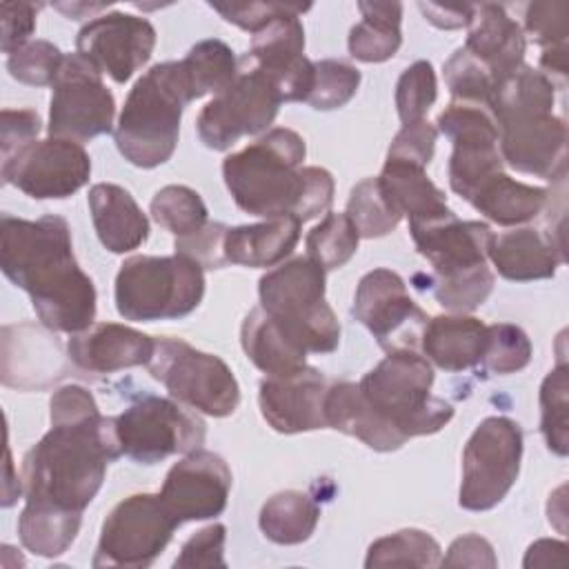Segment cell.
<instances>
[{
    "instance_id": "43",
    "label": "cell",
    "mask_w": 569,
    "mask_h": 569,
    "mask_svg": "<svg viewBox=\"0 0 569 569\" xmlns=\"http://www.w3.org/2000/svg\"><path fill=\"white\" fill-rule=\"evenodd\" d=\"M445 82L453 100L478 102L485 107H489L491 91L496 87V78L491 76V71L465 47L456 49L453 56L445 62Z\"/></svg>"
},
{
    "instance_id": "35",
    "label": "cell",
    "mask_w": 569,
    "mask_h": 569,
    "mask_svg": "<svg viewBox=\"0 0 569 569\" xmlns=\"http://www.w3.org/2000/svg\"><path fill=\"white\" fill-rule=\"evenodd\" d=\"M82 513L76 511L24 505L18 520V533L22 545L36 556L56 558L76 540Z\"/></svg>"
},
{
    "instance_id": "15",
    "label": "cell",
    "mask_w": 569,
    "mask_h": 569,
    "mask_svg": "<svg viewBox=\"0 0 569 569\" xmlns=\"http://www.w3.org/2000/svg\"><path fill=\"white\" fill-rule=\"evenodd\" d=\"M453 144L449 158V187L469 202L482 182L502 171L498 127L489 107L451 100L436 122Z\"/></svg>"
},
{
    "instance_id": "27",
    "label": "cell",
    "mask_w": 569,
    "mask_h": 569,
    "mask_svg": "<svg viewBox=\"0 0 569 569\" xmlns=\"http://www.w3.org/2000/svg\"><path fill=\"white\" fill-rule=\"evenodd\" d=\"M89 211L100 242L111 253L133 251L149 236L147 216L133 196L118 184H93L89 191Z\"/></svg>"
},
{
    "instance_id": "39",
    "label": "cell",
    "mask_w": 569,
    "mask_h": 569,
    "mask_svg": "<svg viewBox=\"0 0 569 569\" xmlns=\"http://www.w3.org/2000/svg\"><path fill=\"white\" fill-rule=\"evenodd\" d=\"M153 220L176 238L200 229L207 222V207L198 191L184 184L162 187L151 200Z\"/></svg>"
},
{
    "instance_id": "10",
    "label": "cell",
    "mask_w": 569,
    "mask_h": 569,
    "mask_svg": "<svg viewBox=\"0 0 569 569\" xmlns=\"http://www.w3.org/2000/svg\"><path fill=\"white\" fill-rule=\"evenodd\" d=\"M522 458V429L505 416L485 418L465 445L458 502L469 511L493 509L513 487Z\"/></svg>"
},
{
    "instance_id": "47",
    "label": "cell",
    "mask_w": 569,
    "mask_h": 569,
    "mask_svg": "<svg viewBox=\"0 0 569 569\" xmlns=\"http://www.w3.org/2000/svg\"><path fill=\"white\" fill-rule=\"evenodd\" d=\"M227 229L229 227H224L222 222L207 220L200 229L176 238V244H173L176 253L193 260L202 269H220V267L229 264L227 256H224Z\"/></svg>"
},
{
    "instance_id": "36",
    "label": "cell",
    "mask_w": 569,
    "mask_h": 569,
    "mask_svg": "<svg viewBox=\"0 0 569 569\" xmlns=\"http://www.w3.org/2000/svg\"><path fill=\"white\" fill-rule=\"evenodd\" d=\"M180 67L193 100L207 93L218 96L238 76V60L231 47L216 38L193 44L184 60H180Z\"/></svg>"
},
{
    "instance_id": "14",
    "label": "cell",
    "mask_w": 569,
    "mask_h": 569,
    "mask_svg": "<svg viewBox=\"0 0 569 569\" xmlns=\"http://www.w3.org/2000/svg\"><path fill=\"white\" fill-rule=\"evenodd\" d=\"M51 87V138L84 142L111 131L116 100L102 82V73L91 67L82 56H64Z\"/></svg>"
},
{
    "instance_id": "6",
    "label": "cell",
    "mask_w": 569,
    "mask_h": 569,
    "mask_svg": "<svg viewBox=\"0 0 569 569\" xmlns=\"http://www.w3.org/2000/svg\"><path fill=\"white\" fill-rule=\"evenodd\" d=\"M260 307L313 353H331L340 342V322L325 300V269L309 256L291 258L260 278Z\"/></svg>"
},
{
    "instance_id": "4",
    "label": "cell",
    "mask_w": 569,
    "mask_h": 569,
    "mask_svg": "<svg viewBox=\"0 0 569 569\" xmlns=\"http://www.w3.org/2000/svg\"><path fill=\"white\" fill-rule=\"evenodd\" d=\"M305 153V140L293 129H269L224 158V184L236 204L251 216L311 220L331 207L333 178L322 167H302Z\"/></svg>"
},
{
    "instance_id": "21",
    "label": "cell",
    "mask_w": 569,
    "mask_h": 569,
    "mask_svg": "<svg viewBox=\"0 0 569 569\" xmlns=\"http://www.w3.org/2000/svg\"><path fill=\"white\" fill-rule=\"evenodd\" d=\"M231 489V469L213 451L196 449L176 462L160 489V500L178 525L207 520L224 511Z\"/></svg>"
},
{
    "instance_id": "8",
    "label": "cell",
    "mask_w": 569,
    "mask_h": 569,
    "mask_svg": "<svg viewBox=\"0 0 569 569\" xmlns=\"http://www.w3.org/2000/svg\"><path fill=\"white\" fill-rule=\"evenodd\" d=\"M489 111L498 127V149L511 169L545 180L567 173V127L556 118L553 100H493Z\"/></svg>"
},
{
    "instance_id": "46",
    "label": "cell",
    "mask_w": 569,
    "mask_h": 569,
    "mask_svg": "<svg viewBox=\"0 0 569 569\" xmlns=\"http://www.w3.org/2000/svg\"><path fill=\"white\" fill-rule=\"evenodd\" d=\"M64 56L60 49L47 40H33L9 53L7 58V69L11 78H16L22 84L31 87H44L53 84L60 64Z\"/></svg>"
},
{
    "instance_id": "28",
    "label": "cell",
    "mask_w": 569,
    "mask_h": 569,
    "mask_svg": "<svg viewBox=\"0 0 569 569\" xmlns=\"http://www.w3.org/2000/svg\"><path fill=\"white\" fill-rule=\"evenodd\" d=\"M487 349V325L473 316L453 313L427 320L422 333L425 356L445 371L476 367Z\"/></svg>"
},
{
    "instance_id": "48",
    "label": "cell",
    "mask_w": 569,
    "mask_h": 569,
    "mask_svg": "<svg viewBox=\"0 0 569 569\" xmlns=\"http://www.w3.org/2000/svg\"><path fill=\"white\" fill-rule=\"evenodd\" d=\"M224 540L227 529L224 525L216 522L196 531L180 549L176 558V569H193V567H227L224 560Z\"/></svg>"
},
{
    "instance_id": "17",
    "label": "cell",
    "mask_w": 569,
    "mask_h": 569,
    "mask_svg": "<svg viewBox=\"0 0 569 569\" xmlns=\"http://www.w3.org/2000/svg\"><path fill=\"white\" fill-rule=\"evenodd\" d=\"M0 173L2 182L18 187L36 200H60L87 184L91 176V160L80 142L47 138L33 140L11 160L2 162Z\"/></svg>"
},
{
    "instance_id": "2",
    "label": "cell",
    "mask_w": 569,
    "mask_h": 569,
    "mask_svg": "<svg viewBox=\"0 0 569 569\" xmlns=\"http://www.w3.org/2000/svg\"><path fill=\"white\" fill-rule=\"evenodd\" d=\"M2 273L31 298L40 322L51 331L78 333L93 325L96 287L73 256L64 218H0Z\"/></svg>"
},
{
    "instance_id": "30",
    "label": "cell",
    "mask_w": 569,
    "mask_h": 569,
    "mask_svg": "<svg viewBox=\"0 0 569 569\" xmlns=\"http://www.w3.org/2000/svg\"><path fill=\"white\" fill-rule=\"evenodd\" d=\"M240 342L247 358L267 376L291 373L305 367L307 360V349L298 345L262 307L251 309L242 320Z\"/></svg>"
},
{
    "instance_id": "5",
    "label": "cell",
    "mask_w": 569,
    "mask_h": 569,
    "mask_svg": "<svg viewBox=\"0 0 569 569\" xmlns=\"http://www.w3.org/2000/svg\"><path fill=\"white\" fill-rule=\"evenodd\" d=\"M191 100L180 62L153 64L129 91L113 131L124 160L142 169L167 162L178 144L182 111Z\"/></svg>"
},
{
    "instance_id": "41",
    "label": "cell",
    "mask_w": 569,
    "mask_h": 569,
    "mask_svg": "<svg viewBox=\"0 0 569 569\" xmlns=\"http://www.w3.org/2000/svg\"><path fill=\"white\" fill-rule=\"evenodd\" d=\"M567 409V367L558 365L540 387V431L545 433L547 447L558 456H567L569 451Z\"/></svg>"
},
{
    "instance_id": "11",
    "label": "cell",
    "mask_w": 569,
    "mask_h": 569,
    "mask_svg": "<svg viewBox=\"0 0 569 569\" xmlns=\"http://www.w3.org/2000/svg\"><path fill=\"white\" fill-rule=\"evenodd\" d=\"M178 520L169 513L160 493H136L118 502L102 522L91 565L100 567H149L171 540Z\"/></svg>"
},
{
    "instance_id": "1",
    "label": "cell",
    "mask_w": 569,
    "mask_h": 569,
    "mask_svg": "<svg viewBox=\"0 0 569 569\" xmlns=\"http://www.w3.org/2000/svg\"><path fill=\"white\" fill-rule=\"evenodd\" d=\"M433 369L418 351H389L360 382H338L327 402L329 427L376 451L400 449L413 436L440 431L453 407L431 396Z\"/></svg>"
},
{
    "instance_id": "31",
    "label": "cell",
    "mask_w": 569,
    "mask_h": 569,
    "mask_svg": "<svg viewBox=\"0 0 569 569\" xmlns=\"http://www.w3.org/2000/svg\"><path fill=\"white\" fill-rule=\"evenodd\" d=\"M378 184L400 218L407 216L409 220H425L449 211L445 193L429 180L425 167L387 158L378 176Z\"/></svg>"
},
{
    "instance_id": "9",
    "label": "cell",
    "mask_w": 569,
    "mask_h": 569,
    "mask_svg": "<svg viewBox=\"0 0 569 569\" xmlns=\"http://www.w3.org/2000/svg\"><path fill=\"white\" fill-rule=\"evenodd\" d=\"M149 373L180 402L213 418H224L240 402V387L227 362L198 351L180 338L156 340Z\"/></svg>"
},
{
    "instance_id": "42",
    "label": "cell",
    "mask_w": 569,
    "mask_h": 569,
    "mask_svg": "<svg viewBox=\"0 0 569 569\" xmlns=\"http://www.w3.org/2000/svg\"><path fill=\"white\" fill-rule=\"evenodd\" d=\"M360 87V71L342 60L313 62V84L305 102L313 109L331 111L345 107Z\"/></svg>"
},
{
    "instance_id": "51",
    "label": "cell",
    "mask_w": 569,
    "mask_h": 569,
    "mask_svg": "<svg viewBox=\"0 0 569 569\" xmlns=\"http://www.w3.org/2000/svg\"><path fill=\"white\" fill-rule=\"evenodd\" d=\"M40 116L33 109H2L0 113V153L11 160L27 144L38 140Z\"/></svg>"
},
{
    "instance_id": "52",
    "label": "cell",
    "mask_w": 569,
    "mask_h": 569,
    "mask_svg": "<svg viewBox=\"0 0 569 569\" xmlns=\"http://www.w3.org/2000/svg\"><path fill=\"white\" fill-rule=\"evenodd\" d=\"M213 11H218L227 22L238 24L244 31H260L271 18L298 9L300 4H291V2H240V4H209Z\"/></svg>"
},
{
    "instance_id": "22",
    "label": "cell",
    "mask_w": 569,
    "mask_h": 569,
    "mask_svg": "<svg viewBox=\"0 0 569 569\" xmlns=\"http://www.w3.org/2000/svg\"><path fill=\"white\" fill-rule=\"evenodd\" d=\"M327 389L325 376L307 365L291 373L267 376L258 393L262 418L280 433L322 429Z\"/></svg>"
},
{
    "instance_id": "53",
    "label": "cell",
    "mask_w": 569,
    "mask_h": 569,
    "mask_svg": "<svg viewBox=\"0 0 569 569\" xmlns=\"http://www.w3.org/2000/svg\"><path fill=\"white\" fill-rule=\"evenodd\" d=\"M36 11L33 2H2V51L13 53L22 44H27L29 36L36 29Z\"/></svg>"
},
{
    "instance_id": "24",
    "label": "cell",
    "mask_w": 569,
    "mask_h": 569,
    "mask_svg": "<svg viewBox=\"0 0 569 569\" xmlns=\"http://www.w3.org/2000/svg\"><path fill=\"white\" fill-rule=\"evenodd\" d=\"M67 376L62 367V351L47 331L33 325L2 327V382L18 389L42 387L38 378L58 380Z\"/></svg>"
},
{
    "instance_id": "38",
    "label": "cell",
    "mask_w": 569,
    "mask_h": 569,
    "mask_svg": "<svg viewBox=\"0 0 569 569\" xmlns=\"http://www.w3.org/2000/svg\"><path fill=\"white\" fill-rule=\"evenodd\" d=\"M358 231L347 213H327L325 220L307 233V256L325 271L340 269L358 249Z\"/></svg>"
},
{
    "instance_id": "45",
    "label": "cell",
    "mask_w": 569,
    "mask_h": 569,
    "mask_svg": "<svg viewBox=\"0 0 569 569\" xmlns=\"http://www.w3.org/2000/svg\"><path fill=\"white\" fill-rule=\"evenodd\" d=\"M438 96L436 73L431 62L418 60L400 76L396 84V109L402 124L425 120V113L431 109Z\"/></svg>"
},
{
    "instance_id": "20",
    "label": "cell",
    "mask_w": 569,
    "mask_h": 569,
    "mask_svg": "<svg viewBox=\"0 0 569 569\" xmlns=\"http://www.w3.org/2000/svg\"><path fill=\"white\" fill-rule=\"evenodd\" d=\"M153 47V24L122 11L87 22L76 38V53L116 82H127L151 58Z\"/></svg>"
},
{
    "instance_id": "34",
    "label": "cell",
    "mask_w": 569,
    "mask_h": 569,
    "mask_svg": "<svg viewBox=\"0 0 569 569\" xmlns=\"http://www.w3.org/2000/svg\"><path fill=\"white\" fill-rule=\"evenodd\" d=\"M320 518L318 502L302 491L273 493L260 509L262 533L278 545H298L311 538Z\"/></svg>"
},
{
    "instance_id": "37",
    "label": "cell",
    "mask_w": 569,
    "mask_h": 569,
    "mask_svg": "<svg viewBox=\"0 0 569 569\" xmlns=\"http://www.w3.org/2000/svg\"><path fill=\"white\" fill-rule=\"evenodd\" d=\"M440 560V545L427 531L400 529L371 542L365 567H438Z\"/></svg>"
},
{
    "instance_id": "26",
    "label": "cell",
    "mask_w": 569,
    "mask_h": 569,
    "mask_svg": "<svg viewBox=\"0 0 569 569\" xmlns=\"http://www.w3.org/2000/svg\"><path fill=\"white\" fill-rule=\"evenodd\" d=\"M487 258L498 273L513 282L553 278L556 267L565 262L562 247L538 229L522 227L491 238Z\"/></svg>"
},
{
    "instance_id": "12",
    "label": "cell",
    "mask_w": 569,
    "mask_h": 569,
    "mask_svg": "<svg viewBox=\"0 0 569 569\" xmlns=\"http://www.w3.org/2000/svg\"><path fill=\"white\" fill-rule=\"evenodd\" d=\"M122 453L142 465H156L173 453H191L204 442V422L180 402L142 396L118 418Z\"/></svg>"
},
{
    "instance_id": "50",
    "label": "cell",
    "mask_w": 569,
    "mask_h": 569,
    "mask_svg": "<svg viewBox=\"0 0 569 569\" xmlns=\"http://www.w3.org/2000/svg\"><path fill=\"white\" fill-rule=\"evenodd\" d=\"M436 138H438V129L427 120L402 124V129L396 133L391 147H389L387 158L427 167L433 156Z\"/></svg>"
},
{
    "instance_id": "57",
    "label": "cell",
    "mask_w": 569,
    "mask_h": 569,
    "mask_svg": "<svg viewBox=\"0 0 569 569\" xmlns=\"http://www.w3.org/2000/svg\"><path fill=\"white\" fill-rule=\"evenodd\" d=\"M104 7H107L104 2H98V4H87V2H71V4H64V2H58V4H56L58 11H62L64 16L73 18V20H80V18H84L87 13L91 16L93 11H100V9H104Z\"/></svg>"
},
{
    "instance_id": "18",
    "label": "cell",
    "mask_w": 569,
    "mask_h": 569,
    "mask_svg": "<svg viewBox=\"0 0 569 569\" xmlns=\"http://www.w3.org/2000/svg\"><path fill=\"white\" fill-rule=\"evenodd\" d=\"M311 4L284 11L271 18L253 33L249 53L240 60L247 67L260 69L276 87L282 102H305L313 84V62L305 58V29L300 13Z\"/></svg>"
},
{
    "instance_id": "49",
    "label": "cell",
    "mask_w": 569,
    "mask_h": 569,
    "mask_svg": "<svg viewBox=\"0 0 569 569\" xmlns=\"http://www.w3.org/2000/svg\"><path fill=\"white\" fill-rule=\"evenodd\" d=\"M567 16L565 2H533L527 7L525 29L542 49L560 47L567 44Z\"/></svg>"
},
{
    "instance_id": "23",
    "label": "cell",
    "mask_w": 569,
    "mask_h": 569,
    "mask_svg": "<svg viewBox=\"0 0 569 569\" xmlns=\"http://www.w3.org/2000/svg\"><path fill=\"white\" fill-rule=\"evenodd\" d=\"M156 340L118 322H96L71 333L67 356L84 373H113L120 369L149 365Z\"/></svg>"
},
{
    "instance_id": "55",
    "label": "cell",
    "mask_w": 569,
    "mask_h": 569,
    "mask_svg": "<svg viewBox=\"0 0 569 569\" xmlns=\"http://www.w3.org/2000/svg\"><path fill=\"white\" fill-rule=\"evenodd\" d=\"M420 11L425 13V18L440 27V29H460V27H467L469 20H471V9L473 4H458V7H451V4H433V2H420L418 4Z\"/></svg>"
},
{
    "instance_id": "19",
    "label": "cell",
    "mask_w": 569,
    "mask_h": 569,
    "mask_svg": "<svg viewBox=\"0 0 569 569\" xmlns=\"http://www.w3.org/2000/svg\"><path fill=\"white\" fill-rule=\"evenodd\" d=\"M409 231L420 256L433 267V282H451L487 267V251L493 238L489 224L478 220H458L447 213L409 220Z\"/></svg>"
},
{
    "instance_id": "13",
    "label": "cell",
    "mask_w": 569,
    "mask_h": 569,
    "mask_svg": "<svg viewBox=\"0 0 569 569\" xmlns=\"http://www.w3.org/2000/svg\"><path fill=\"white\" fill-rule=\"evenodd\" d=\"M280 102L276 87L260 69L238 62L236 80L198 113V136L209 149L224 151L242 136L267 131Z\"/></svg>"
},
{
    "instance_id": "3",
    "label": "cell",
    "mask_w": 569,
    "mask_h": 569,
    "mask_svg": "<svg viewBox=\"0 0 569 569\" xmlns=\"http://www.w3.org/2000/svg\"><path fill=\"white\" fill-rule=\"evenodd\" d=\"M120 456L116 418L98 409L51 416V429L22 460L27 505L82 513L100 491L107 465Z\"/></svg>"
},
{
    "instance_id": "44",
    "label": "cell",
    "mask_w": 569,
    "mask_h": 569,
    "mask_svg": "<svg viewBox=\"0 0 569 569\" xmlns=\"http://www.w3.org/2000/svg\"><path fill=\"white\" fill-rule=\"evenodd\" d=\"M531 342L527 333L509 322L487 325V349L482 367L489 373H513L529 365Z\"/></svg>"
},
{
    "instance_id": "25",
    "label": "cell",
    "mask_w": 569,
    "mask_h": 569,
    "mask_svg": "<svg viewBox=\"0 0 569 569\" xmlns=\"http://www.w3.org/2000/svg\"><path fill=\"white\" fill-rule=\"evenodd\" d=\"M467 27L465 49L491 71L496 82L522 64L527 40L520 24L505 11V7L493 2L473 4Z\"/></svg>"
},
{
    "instance_id": "7",
    "label": "cell",
    "mask_w": 569,
    "mask_h": 569,
    "mask_svg": "<svg viewBox=\"0 0 569 569\" xmlns=\"http://www.w3.org/2000/svg\"><path fill=\"white\" fill-rule=\"evenodd\" d=\"M204 296L202 267L173 256H133L116 276V309L136 322L189 316Z\"/></svg>"
},
{
    "instance_id": "54",
    "label": "cell",
    "mask_w": 569,
    "mask_h": 569,
    "mask_svg": "<svg viewBox=\"0 0 569 569\" xmlns=\"http://www.w3.org/2000/svg\"><path fill=\"white\" fill-rule=\"evenodd\" d=\"M440 565L447 567H496L498 560L493 556V547L476 536V533H467L460 536L451 542L447 556L440 560Z\"/></svg>"
},
{
    "instance_id": "16",
    "label": "cell",
    "mask_w": 569,
    "mask_h": 569,
    "mask_svg": "<svg viewBox=\"0 0 569 569\" xmlns=\"http://www.w3.org/2000/svg\"><path fill=\"white\" fill-rule=\"evenodd\" d=\"M351 313L387 353L416 351L422 345L427 316L411 300L405 280L391 269H373L360 278Z\"/></svg>"
},
{
    "instance_id": "32",
    "label": "cell",
    "mask_w": 569,
    "mask_h": 569,
    "mask_svg": "<svg viewBox=\"0 0 569 569\" xmlns=\"http://www.w3.org/2000/svg\"><path fill=\"white\" fill-rule=\"evenodd\" d=\"M469 202L491 222L511 227L533 220L545 209L547 189L525 184L500 171L482 182Z\"/></svg>"
},
{
    "instance_id": "40",
    "label": "cell",
    "mask_w": 569,
    "mask_h": 569,
    "mask_svg": "<svg viewBox=\"0 0 569 569\" xmlns=\"http://www.w3.org/2000/svg\"><path fill=\"white\" fill-rule=\"evenodd\" d=\"M347 216L353 222L360 238L387 236L402 220L382 196L378 178H365L351 189Z\"/></svg>"
},
{
    "instance_id": "56",
    "label": "cell",
    "mask_w": 569,
    "mask_h": 569,
    "mask_svg": "<svg viewBox=\"0 0 569 569\" xmlns=\"http://www.w3.org/2000/svg\"><path fill=\"white\" fill-rule=\"evenodd\" d=\"M567 545L558 540H536L525 556V567H549V565H562L560 558H565Z\"/></svg>"
},
{
    "instance_id": "33",
    "label": "cell",
    "mask_w": 569,
    "mask_h": 569,
    "mask_svg": "<svg viewBox=\"0 0 569 569\" xmlns=\"http://www.w3.org/2000/svg\"><path fill=\"white\" fill-rule=\"evenodd\" d=\"M362 20L349 31V53L362 62H385L402 42L400 2H360Z\"/></svg>"
},
{
    "instance_id": "29",
    "label": "cell",
    "mask_w": 569,
    "mask_h": 569,
    "mask_svg": "<svg viewBox=\"0 0 569 569\" xmlns=\"http://www.w3.org/2000/svg\"><path fill=\"white\" fill-rule=\"evenodd\" d=\"M302 220L296 216L267 218L264 222L229 227L224 238V256L231 264L273 267L282 262L300 238Z\"/></svg>"
}]
</instances>
